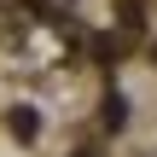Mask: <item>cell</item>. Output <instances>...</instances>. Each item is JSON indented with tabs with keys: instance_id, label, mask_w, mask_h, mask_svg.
Listing matches in <instances>:
<instances>
[{
	"instance_id": "cell-1",
	"label": "cell",
	"mask_w": 157,
	"mask_h": 157,
	"mask_svg": "<svg viewBox=\"0 0 157 157\" xmlns=\"http://www.w3.org/2000/svg\"><path fill=\"white\" fill-rule=\"evenodd\" d=\"M35 128H41L35 111H29V105H12V134H17V140H35Z\"/></svg>"
}]
</instances>
